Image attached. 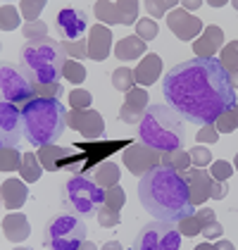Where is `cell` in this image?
Returning <instances> with one entry per match:
<instances>
[{
	"label": "cell",
	"mask_w": 238,
	"mask_h": 250,
	"mask_svg": "<svg viewBox=\"0 0 238 250\" xmlns=\"http://www.w3.org/2000/svg\"><path fill=\"white\" fill-rule=\"evenodd\" d=\"M219 64L226 69V74L231 79L238 77V39L226 43L221 50H219Z\"/></svg>",
	"instance_id": "cell-26"
},
{
	"label": "cell",
	"mask_w": 238,
	"mask_h": 250,
	"mask_svg": "<svg viewBox=\"0 0 238 250\" xmlns=\"http://www.w3.org/2000/svg\"><path fill=\"white\" fill-rule=\"evenodd\" d=\"M86 12L77 10V7H64L58 12V20H55V29L58 34L64 39V43H74L81 41V36L86 34Z\"/></svg>",
	"instance_id": "cell-13"
},
{
	"label": "cell",
	"mask_w": 238,
	"mask_h": 250,
	"mask_svg": "<svg viewBox=\"0 0 238 250\" xmlns=\"http://www.w3.org/2000/svg\"><path fill=\"white\" fill-rule=\"evenodd\" d=\"M139 143L159 155L181 150L186 143V122L169 105H148L139 124Z\"/></svg>",
	"instance_id": "cell-3"
},
{
	"label": "cell",
	"mask_w": 238,
	"mask_h": 250,
	"mask_svg": "<svg viewBox=\"0 0 238 250\" xmlns=\"http://www.w3.org/2000/svg\"><path fill=\"white\" fill-rule=\"evenodd\" d=\"M221 43H224V31L219 26H215V24L212 26H205L202 34L193 41V53H196V58L212 60L219 53Z\"/></svg>",
	"instance_id": "cell-19"
},
{
	"label": "cell",
	"mask_w": 238,
	"mask_h": 250,
	"mask_svg": "<svg viewBox=\"0 0 238 250\" xmlns=\"http://www.w3.org/2000/svg\"><path fill=\"white\" fill-rule=\"evenodd\" d=\"M21 160L24 155L17 153V148H0V169L7 172H20L21 169Z\"/></svg>",
	"instance_id": "cell-30"
},
{
	"label": "cell",
	"mask_w": 238,
	"mask_h": 250,
	"mask_svg": "<svg viewBox=\"0 0 238 250\" xmlns=\"http://www.w3.org/2000/svg\"><path fill=\"white\" fill-rule=\"evenodd\" d=\"M96 219H98L100 227H105V229H107V227H117L119 224V212L110 210V208L102 205V208L98 210V214H96Z\"/></svg>",
	"instance_id": "cell-44"
},
{
	"label": "cell",
	"mask_w": 238,
	"mask_h": 250,
	"mask_svg": "<svg viewBox=\"0 0 238 250\" xmlns=\"http://www.w3.org/2000/svg\"><path fill=\"white\" fill-rule=\"evenodd\" d=\"M145 10L150 17H162V15H169L172 10H177V0H164V2L150 0V2H145Z\"/></svg>",
	"instance_id": "cell-37"
},
{
	"label": "cell",
	"mask_w": 238,
	"mask_h": 250,
	"mask_svg": "<svg viewBox=\"0 0 238 250\" xmlns=\"http://www.w3.org/2000/svg\"><path fill=\"white\" fill-rule=\"evenodd\" d=\"M234 174V167L229 165V162H224V160H219V162H212V169H210V176H212V181H226L229 176Z\"/></svg>",
	"instance_id": "cell-43"
},
{
	"label": "cell",
	"mask_w": 238,
	"mask_h": 250,
	"mask_svg": "<svg viewBox=\"0 0 238 250\" xmlns=\"http://www.w3.org/2000/svg\"><path fill=\"white\" fill-rule=\"evenodd\" d=\"M2 233H5V238L12 241V243L26 241L29 233H31V224H29L26 214H21V212H10V214L2 219Z\"/></svg>",
	"instance_id": "cell-21"
},
{
	"label": "cell",
	"mask_w": 238,
	"mask_h": 250,
	"mask_svg": "<svg viewBox=\"0 0 238 250\" xmlns=\"http://www.w3.org/2000/svg\"><path fill=\"white\" fill-rule=\"evenodd\" d=\"M112 86H115L117 91H124V93L134 91V88H136V77H134V69H129L126 64L117 67V69L112 72Z\"/></svg>",
	"instance_id": "cell-29"
},
{
	"label": "cell",
	"mask_w": 238,
	"mask_h": 250,
	"mask_svg": "<svg viewBox=\"0 0 238 250\" xmlns=\"http://www.w3.org/2000/svg\"><path fill=\"white\" fill-rule=\"evenodd\" d=\"M21 64L31 74V81L39 83H60V77L67 64V50L64 45L53 39L31 41L21 48Z\"/></svg>",
	"instance_id": "cell-5"
},
{
	"label": "cell",
	"mask_w": 238,
	"mask_h": 250,
	"mask_svg": "<svg viewBox=\"0 0 238 250\" xmlns=\"http://www.w3.org/2000/svg\"><path fill=\"white\" fill-rule=\"evenodd\" d=\"M236 112H238V103H236Z\"/></svg>",
	"instance_id": "cell-59"
},
{
	"label": "cell",
	"mask_w": 238,
	"mask_h": 250,
	"mask_svg": "<svg viewBox=\"0 0 238 250\" xmlns=\"http://www.w3.org/2000/svg\"><path fill=\"white\" fill-rule=\"evenodd\" d=\"M21 115H24V126H26V138L36 148L55 146V141L64 134L67 110L60 100L36 98L21 107Z\"/></svg>",
	"instance_id": "cell-4"
},
{
	"label": "cell",
	"mask_w": 238,
	"mask_h": 250,
	"mask_svg": "<svg viewBox=\"0 0 238 250\" xmlns=\"http://www.w3.org/2000/svg\"><path fill=\"white\" fill-rule=\"evenodd\" d=\"M207 241H212V238H219L221 233H224V227L219 224V222H212V224H207V227H202V231H200Z\"/></svg>",
	"instance_id": "cell-47"
},
{
	"label": "cell",
	"mask_w": 238,
	"mask_h": 250,
	"mask_svg": "<svg viewBox=\"0 0 238 250\" xmlns=\"http://www.w3.org/2000/svg\"><path fill=\"white\" fill-rule=\"evenodd\" d=\"M21 31H24V36L26 41L31 43V41H45L48 39V24L45 21H26L24 26H21Z\"/></svg>",
	"instance_id": "cell-31"
},
{
	"label": "cell",
	"mask_w": 238,
	"mask_h": 250,
	"mask_svg": "<svg viewBox=\"0 0 238 250\" xmlns=\"http://www.w3.org/2000/svg\"><path fill=\"white\" fill-rule=\"evenodd\" d=\"M196 217L200 219V227H207V224L217 222V217H215V210H210V208H200V210L196 212Z\"/></svg>",
	"instance_id": "cell-49"
},
{
	"label": "cell",
	"mask_w": 238,
	"mask_h": 250,
	"mask_svg": "<svg viewBox=\"0 0 238 250\" xmlns=\"http://www.w3.org/2000/svg\"><path fill=\"white\" fill-rule=\"evenodd\" d=\"M234 165H236V169H238V153H236V160H234Z\"/></svg>",
	"instance_id": "cell-57"
},
{
	"label": "cell",
	"mask_w": 238,
	"mask_h": 250,
	"mask_svg": "<svg viewBox=\"0 0 238 250\" xmlns=\"http://www.w3.org/2000/svg\"><path fill=\"white\" fill-rule=\"evenodd\" d=\"M62 200L77 212L79 217L91 219L105 205V191L100 188L96 181H91L86 176H72L62 186Z\"/></svg>",
	"instance_id": "cell-6"
},
{
	"label": "cell",
	"mask_w": 238,
	"mask_h": 250,
	"mask_svg": "<svg viewBox=\"0 0 238 250\" xmlns=\"http://www.w3.org/2000/svg\"><path fill=\"white\" fill-rule=\"evenodd\" d=\"M86 222L79 214H58L45 227L50 250H79L86 243Z\"/></svg>",
	"instance_id": "cell-7"
},
{
	"label": "cell",
	"mask_w": 238,
	"mask_h": 250,
	"mask_svg": "<svg viewBox=\"0 0 238 250\" xmlns=\"http://www.w3.org/2000/svg\"><path fill=\"white\" fill-rule=\"evenodd\" d=\"M158 31H159V26H158V21L155 20H139L136 21V36H139L140 41H153L155 36H158Z\"/></svg>",
	"instance_id": "cell-34"
},
{
	"label": "cell",
	"mask_w": 238,
	"mask_h": 250,
	"mask_svg": "<svg viewBox=\"0 0 238 250\" xmlns=\"http://www.w3.org/2000/svg\"><path fill=\"white\" fill-rule=\"evenodd\" d=\"M207 5H210V7H221L224 0H207Z\"/></svg>",
	"instance_id": "cell-55"
},
{
	"label": "cell",
	"mask_w": 238,
	"mask_h": 250,
	"mask_svg": "<svg viewBox=\"0 0 238 250\" xmlns=\"http://www.w3.org/2000/svg\"><path fill=\"white\" fill-rule=\"evenodd\" d=\"M124 203H126V193H124L121 186H115V188H107L105 191V208L119 212L124 208Z\"/></svg>",
	"instance_id": "cell-36"
},
{
	"label": "cell",
	"mask_w": 238,
	"mask_h": 250,
	"mask_svg": "<svg viewBox=\"0 0 238 250\" xmlns=\"http://www.w3.org/2000/svg\"><path fill=\"white\" fill-rule=\"evenodd\" d=\"M100 250H121V246H119L117 241H107V243H105Z\"/></svg>",
	"instance_id": "cell-52"
},
{
	"label": "cell",
	"mask_w": 238,
	"mask_h": 250,
	"mask_svg": "<svg viewBox=\"0 0 238 250\" xmlns=\"http://www.w3.org/2000/svg\"><path fill=\"white\" fill-rule=\"evenodd\" d=\"M162 93L183 122L198 126H210L236 107V88L217 58L186 60L172 67L164 74Z\"/></svg>",
	"instance_id": "cell-1"
},
{
	"label": "cell",
	"mask_w": 238,
	"mask_h": 250,
	"mask_svg": "<svg viewBox=\"0 0 238 250\" xmlns=\"http://www.w3.org/2000/svg\"><path fill=\"white\" fill-rule=\"evenodd\" d=\"M236 126H238L236 107H234V110H229V112H224V115L215 122V129H217L219 134H231V131H236Z\"/></svg>",
	"instance_id": "cell-35"
},
{
	"label": "cell",
	"mask_w": 238,
	"mask_h": 250,
	"mask_svg": "<svg viewBox=\"0 0 238 250\" xmlns=\"http://www.w3.org/2000/svg\"><path fill=\"white\" fill-rule=\"evenodd\" d=\"M181 246V233L169 222H150L139 231L134 250H178Z\"/></svg>",
	"instance_id": "cell-8"
},
{
	"label": "cell",
	"mask_w": 238,
	"mask_h": 250,
	"mask_svg": "<svg viewBox=\"0 0 238 250\" xmlns=\"http://www.w3.org/2000/svg\"><path fill=\"white\" fill-rule=\"evenodd\" d=\"M188 155H191V162H193L196 167H200V169H202L205 165H212V153H210L207 148H202L200 143L196 146V148H191Z\"/></svg>",
	"instance_id": "cell-42"
},
{
	"label": "cell",
	"mask_w": 238,
	"mask_h": 250,
	"mask_svg": "<svg viewBox=\"0 0 238 250\" xmlns=\"http://www.w3.org/2000/svg\"><path fill=\"white\" fill-rule=\"evenodd\" d=\"M15 250H29V248H15Z\"/></svg>",
	"instance_id": "cell-58"
},
{
	"label": "cell",
	"mask_w": 238,
	"mask_h": 250,
	"mask_svg": "<svg viewBox=\"0 0 238 250\" xmlns=\"http://www.w3.org/2000/svg\"><path fill=\"white\" fill-rule=\"evenodd\" d=\"M20 174H21V179H24V181L36 184V181L40 179V174H43V167H40V162H39V155L36 153H26L24 155Z\"/></svg>",
	"instance_id": "cell-28"
},
{
	"label": "cell",
	"mask_w": 238,
	"mask_h": 250,
	"mask_svg": "<svg viewBox=\"0 0 238 250\" xmlns=\"http://www.w3.org/2000/svg\"><path fill=\"white\" fill-rule=\"evenodd\" d=\"M67 55H72L74 60L88 58V41H74V43H64Z\"/></svg>",
	"instance_id": "cell-45"
},
{
	"label": "cell",
	"mask_w": 238,
	"mask_h": 250,
	"mask_svg": "<svg viewBox=\"0 0 238 250\" xmlns=\"http://www.w3.org/2000/svg\"><path fill=\"white\" fill-rule=\"evenodd\" d=\"M226 193H229L226 181H212V191H210V198H212V200H221V198H226Z\"/></svg>",
	"instance_id": "cell-48"
},
{
	"label": "cell",
	"mask_w": 238,
	"mask_h": 250,
	"mask_svg": "<svg viewBox=\"0 0 238 250\" xmlns=\"http://www.w3.org/2000/svg\"><path fill=\"white\" fill-rule=\"evenodd\" d=\"M231 5H234V10H236V12H238V0H234V2H231Z\"/></svg>",
	"instance_id": "cell-56"
},
{
	"label": "cell",
	"mask_w": 238,
	"mask_h": 250,
	"mask_svg": "<svg viewBox=\"0 0 238 250\" xmlns=\"http://www.w3.org/2000/svg\"><path fill=\"white\" fill-rule=\"evenodd\" d=\"M200 5H202L200 0H183V2H181V7H183L186 12H191V10H198Z\"/></svg>",
	"instance_id": "cell-50"
},
{
	"label": "cell",
	"mask_w": 238,
	"mask_h": 250,
	"mask_svg": "<svg viewBox=\"0 0 238 250\" xmlns=\"http://www.w3.org/2000/svg\"><path fill=\"white\" fill-rule=\"evenodd\" d=\"M34 83V93L36 98H45V100H55L62 93V86L60 83H39V81H31Z\"/></svg>",
	"instance_id": "cell-40"
},
{
	"label": "cell",
	"mask_w": 238,
	"mask_h": 250,
	"mask_svg": "<svg viewBox=\"0 0 238 250\" xmlns=\"http://www.w3.org/2000/svg\"><path fill=\"white\" fill-rule=\"evenodd\" d=\"M79 250H98V246H96V243H91V241H86Z\"/></svg>",
	"instance_id": "cell-53"
},
{
	"label": "cell",
	"mask_w": 238,
	"mask_h": 250,
	"mask_svg": "<svg viewBox=\"0 0 238 250\" xmlns=\"http://www.w3.org/2000/svg\"><path fill=\"white\" fill-rule=\"evenodd\" d=\"M91 103H93V96H91L88 91H83V88H74V91L69 93V105H72V110H88Z\"/></svg>",
	"instance_id": "cell-39"
},
{
	"label": "cell",
	"mask_w": 238,
	"mask_h": 250,
	"mask_svg": "<svg viewBox=\"0 0 238 250\" xmlns=\"http://www.w3.org/2000/svg\"><path fill=\"white\" fill-rule=\"evenodd\" d=\"M2 205L7 210H20L21 205L26 203V186L24 181H17V179H7L2 181Z\"/></svg>",
	"instance_id": "cell-22"
},
{
	"label": "cell",
	"mask_w": 238,
	"mask_h": 250,
	"mask_svg": "<svg viewBox=\"0 0 238 250\" xmlns=\"http://www.w3.org/2000/svg\"><path fill=\"white\" fill-rule=\"evenodd\" d=\"M26 136L24 115L17 105L12 103H0V143L2 148H17L21 138Z\"/></svg>",
	"instance_id": "cell-10"
},
{
	"label": "cell",
	"mask_w": 238,
	"mask_h": 250,
	"mask_svg": "<svg viewBox=\"0 0 238 250\" xmlns=\"http://www.w3.org/2000/svg\"><path fill=\"white\" fill-rule=\"evenodd\" d=\"M93 12L98 21L105 24H136L139 21V2L136 0H117V2H107V0H100L93 5Z\"/></svg>",
	"instance_id": "cell-11"
},
{
	"label": "cell",
	"mask_w": 238,
	"mask_h": 250,
	"mask_svg": "<svg viewBox=\"0 0 238 250\" xmlns=\"http://www.w3.org/2000/svg\"><path fill=\"white\" fill-rule=\"evenodd\" d=\"M145 48H148V43L140 41L139 36H124V39L117 41V45H115V55H117V60L129 62V60L143 58V55H145Z\"/></svg>",
	"instance_id": "cell-23"
},
{
	"label": "cell",
	"mask_w": 238,
	"mask_h": 250,
	"mask_svg": "<svg viewBox=\"0 0 238 250\" xmlns=\"http://www.w3.org/2000/svg\"><path fill=\"white\" fill-rule=\"evenodd\" d=\"M121 157H124L126 169L131 174H136V176H143V174L153 172L155 167L162 165V155L155 153V150H150V148H145L143 143L126 146V150L121 153Z\"/></svg>",
	"instance_id": "cell-12"
},
{
	"label": "cell",
	"mask_w": 238,
	"mask_h": 250,
	"mask_svg": "<svg viewBox=\"0 0 238 250\" xmlns=\"http://www.w3.org/2000/svg\"><path fill=\"white\" fill-rule=\"evenodd\" d=\"M43 7H45L43 0H24V2H20V10L26 17V21H39V15L43 12Z\"/></svg>",
	"instance_id": "cell-38"
},
{
	"label": "cell",
	"mask_w": 238,
	"mask_h": 250,
	"mask_svg": "<svg viewBox=\"0 0 238 250\" xmlns=\"http://www.w3.org/2000/svg\"><path fill=\"white\" fill-rule=\"evenodd\" d=\"M39 162L43 169L48 172H58L60 165L67 160V155H72V150L67 148H60V146H45V148H39Z\"/></svg>",
	"instance_id": "cell-24"
},
{
	"label": "cell",
	"mask_w": 238,
	"mask_h": 250,
	"mask_svg": "<svg viewBox=\"0 0 238 250\" xmlns=\"http://www.w3.org/2000/svg\"><path fill=\"white\" fill-rule=\"evenodd\" d=\"M148 98H150L148 91L140 88V86H136L134 91H129L121 110H119V119L124 124H140V119H143L145 110H148Z\"/></svg>",
	"instance_id": "cell-16"
},
{
	"label": "cell",
	"mask_w": 238,
	"mask_h": 250,
	"mask_svg": "<svg viewBox=\"0 0 238 250\" xmlns=\"http://www.w3.org/2000/svg\"><path fill=\"white\" fill-rule=\"evenodd\" d=\"M183 179H186L188 191H191V203L193 205H202L210 198V191H212V176H210V172H205L200 167H193V169L183 172Z\"/></svg>",
	"instance_id": "cell-17"
},
{
	"label": "cell",
	"mask_w": 238,
	"mask_h": 250,
	"mask_svg": "<svg viewBox=\"0 0 238 250\" xmlns=\"http://www.w3.org/2000/svg\"><path fill=\"white\" fill-rule=\"evenodd\" d=\"M193 250H217L215 246H210V243H200V246H196Z\"/></svg>",
	"instance_id": "cell-54"
},
{
	"label": "cell",
	"mask_w": 238,
	"mask_h": 250,
	"mask_svg": "<svg viewBox=\"0 0 238 250\" xmlns=\"http://www.w3.org/2000/svg\"><path fill=\"white\" fill-rule=\"evenodd\" d=\"M0 91H2V100L12 103V105H26L31 100H36L34 93V83L29 79L20 74L15 67H2L0 69Z\"/></svg>",
	"instance_id": "cell-9"
},
{
	"label": "cell",
	"mask_w": 238,
	"mask_h": 250,
	"mask_svg": "<svg viewBox=\"0 0 238 250\" xmlns=\"http://www.w3.org/2000/svg\"><path fill=\"white\" fill-rule=\"evenodd\" d=\"M112 50V31L105 24H93L88 31V60L102 62Z\"/></svg>",
	"instance_id": "cell-18"
},
{
	"label": "cell",
	"mask_w": 238,
	"mask_h": 250,
	"mask_svg": "<svg viewBox=\"0 0 238 250\" xmlns=\"http://www.w3.org/2000/svg\"><path fill=\"white\" fill-rule=\"evenodd\" d=\"M215 248H217V250H236V248H234V243H231V241H219V243L215 246Z\"/></svg>",
	"instance_id": "cell-51"
},
{
	"label": "cell",
	"mask_w": 238,
	"mask_h": 250,
	"mask_svg": "<svg viewBox=\"0 0 238 250\" xmlns=\"http://www.w3.org/2000/svg\"><path fill=\"white\" fill-rule=\"evenodd\" d=\"M178 233H183V236H188V238H193V236H198L202 227H200V219L196 214H191V217H186V219H181L177 224Z\"/></svg>",
	"instance_id": "cell-41"
},
{
	"label": "cell",
	"mask_w": 238,
	"mask_h": 250,
	"mask_svg": "<svg viewBox=\"0 0 238 250\" xmlns=\"http://www.w3.org/2000/svg\"><path fill=\"white\" fill-rule=\"evenodd\" d=\"M196 138H198V143H217V141H219V131L215 129V124H210V126H202Z\"/></svg>",
	"instance_id": "cell-46"
},
{
	"label": "cell",
	"mask_w": 238,
	"mask_h": 250,
	"mask_svg": "<svg viewBox=\"0 0 238 250\" xmlns=\"http://www.w3.org/2000/svg\"><path fill=\"white\" fill-rule=\"evenodd\" d=\"M0 29L2 31H15L20 26V12L12 7V5H2L0 7Z\"/></svg>",
	"instance_id": "cell-32"
},
{
	"label": "cell",
	"mask_w": 238,
	"mask_h": 250,
	"mask_svg": "<svg viewBox=\"0 0 238 250\" xmlns=\"http://www.w3.org/2000/svg\"><path fill=\"white\" fill-rule=\"evenodd\" d=\"M67 126L79 131L86 138H98L105 134V119L96 110H69L67 112Z\"/></svg>",
	"instance_id": "cell-14"
},
{
	"label": "cell",
	"mask_w": 238,
	"mask_h": 250,
	"mask_svg": "<svg viewBox=\"0 0 238 250\" xmlns=\"http://www.w3.org/2000/svg\"><path fill=\"white\" fill-rule=\"evenodd\" d=\"M93 181L98 184L102 191L115 188V186H119V167L115 162H102L96 169V174H93Z\"/></svg>",
	"instance_id": "cell-25"
},
{
	"label": "cell",
	"mask_w": 238,
	"mask_h": 250,
	"mask_svg": "<svg viewBox=\"0 0 238 250\" xmlns=\"http://www.w3.org/2000/svg\"><path fill=\"white\" fill-rule=\"evenodd\" d=\"M139 200L158 222L178 224L181 219L196 214V205L191 203V191L183 174L162 165L140 176Z\"/></svg>",
	"instance_id": "cell-2"
},
{
	"label": "cell",
	"mask_w": 238,
	"mask_h": 250,
	"mask_svg": "<svg viewBox=\"0 0 238 250\" xmlns=\"http://www.w3.org/2000/svg\"><path fill=\"white\" fill-rule=\"evenodd\" d=\"M159 74H162V60H159V55H155V53H148V55L139 62V67L134 69L136 83H139L140 88L153 86L159 79Z\"/></svg>",
	"instance_id": "cell-20"
},
{
	"label": "cell",
	"mask_w": 238,
	"mask_h": 250,
	"mask_svg": "<svg viewBox=\"0 0 238 250\" xmlns=\"http://www.w3.org/2000/svg\"><path fill=\"white\" fill-rule=\"evenodd\" d=\"M62 77L67 79V81H72V83H81V81L88 77V74H86V67H83L81 62H77V60H67Z\"/></svg>",
	"instance_id": "cell-33"
},
{
	"label": "cell",
	"mask_w": 238,
	"mask_h": 250,
	"mask_svg": "<svg viewBox=\"0 0 238 250\" xmlns=\"http://www.w3.org/2000/svg\"><path fill=\"white\" fill-rule=\"evenodd\" d=\"M167 26L181 41H196L198 34L202 31V21L198 17H193L191 12H186L183 7H177L167 15Z\"/></svg>",
	"instance_id": "cell-15"
},
{
	"label": "cell",
	"mask_w": 238,
	"mask_h": 250,
	"mask_svg": "<svg viewBox=\"0 0 238 250\" xmlns=\"http://www.w3.org/2000/svg\"><path fill=\"white\" fill-rule=\"evenodd\" d=\"M191 155L186 153L183 148L181 150H172V153H162V167H169V169H174V172H186V169H191Z\"/></svg>",
	"instance_id": "cell-27"
}]
</instances>
